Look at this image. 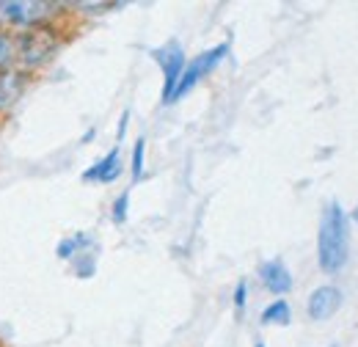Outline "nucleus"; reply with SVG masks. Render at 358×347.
Listing matches in <instances>:
<instances>
[{
  "label": "nucleus",
  "mask_w": 358,
  "mask_h": 347,
  "mask_svg": "<svg viewBox=\"0 0 358 347\" xmlns=\"http://www.w3.org/2000/svg\"><path fill=\"white\" fill-rule=\"evenodd\" d=\"M350 257V226L348 213L339 201H331L322 213L320 232H317V262L325 273H339Z\"/></svg>",
  "instance_id": "1"
},
{
  "label": "nucleus",
  "mask_w": 358,
  "mask_h": 347,
  "mask_svg": "<svg viewBox=\"0 0 358 347\" xmlns=\"http://www.w3.org/2000/svg\"><path fill=\"white\" fill-rule=\"evenodd\" d=\"M58 14L55 3L42 0H0V25H14V28H39L50 22Z\"/></svg>",
  "instance_id": "2"
},
{
  "label": "nucleus",
  "mask_w": 358,
  "mask_h": 347,
  "mask_svg": "<svg viewBox=\"0 0 358 347\" xmlns=\"http://www.w3.org/2000/svg\"><path fill=\"white\" fill-rule=\"evenodd\" d=\"M152 58L163 69V102H171L174 99V91L179 86V78H182V72L187 66L185 52H182V44L166 42L163 47H155L152 50Z\"/></svg>",
  "instance_id": "3"
},
{
  "label": "nucleus",
  "mask_w": 358,
  "mask_h": 347,
  "mask_svg": "<svg viewBox=\"0 0 358 347\" xmlns=\"http://www.w3.org/2000/svg\"><path fill=\"white\" fill-rule=\"evenodd\" d=\"M226 55H229V44H218V47L204 50L201 55H196V58L185 66V72H182V78H179V86H177V91H174V99H171V102H177L179 97H185L190 88H196V83H201V80L224 61Z\"/></svg>",
  "instance_id": "4"
},
{
  "label": "nucleus",
  "mask_w": 358,
  "mask_h": 347,
  "mask_svg": "<svg viewBox=\"0 0 358 347\" xmlns=\"http://www.w3.org/2000/svg\"><path fill=\"white\" fill-rule=\"evenodd\" d=\"M339 306H342V292L336 287L325 284V287H317L312 295H309L306 309H309V317H312L314 323H322V320L334 317L339 311Z\"/></svg>",
  "instance_id": "5"
},
{
  "label": "nucleus",
  "mask_w": 358,
  "mask_h": 347,
  "mask_svg": "<svg viewBox=\"0 0 358 347\" xmlns=\"http://www.w3.org/2000/svg\"><path fill=\"white\" fill-rule=\"evenodd\" d=\"M122 176V149L113 146L102 160H96L91 169L83 171V182H99V185H110Z\"/></svg>",
  "instance_id": "6"
},
{
  "label": "nucleus",
  "mask_w": 358,
  "mask_h": 347,
  "mask_svg": "<svg viewBox=\"0 0 358 347\" xmlns=\"http://www.w3.org/2000/svg\"><path fill=\"white\" fill-rule=\"evenodd\" d=\"M259 278L265 284V290L273 295H287L292 290V273L281 260H268L259 267Z\"/></svg>",
  "instance_id": "7"
},
{
  "label": "nucleus",
  "mask_w": 358,
  "mask_h": 347,
  "mask_svg": "<svg viewBox=\"0 0 358 347\" xmlns=\"http://www.w3.org/2000/svg\"><path fill=\"white\" fill-rule=\"evenodd\" d=\"M83 248H94V240H91L86 232H78V234H72V237L61 240L55 254H58L61 260H75V257H80V254H83Z\"/></svg>",
  "instance_id": "8"
},
{
  "label": "nucleus",
  "mask_w": 358,
  "mask_h": 347,
  "mask_svg": "<svg viewBox=\"0 0 358 347\" xmlns=\"http://www.w3.org/2000/svg\"><path fill=\"white\" fill-rule=\"evenodd\" d=\"M292 320V309L287 301H273V304L262 311V323L265 325H289Z\"/></svg>",
  "instance_id": "9"
},
{
  "label": "nucleus",
  "mask_w": 358,
  "mask_h": 347,
  "mask_svg": "<svg viewBox=\"0 0 358 347\" xmlns=\"http://www.w3.org/2000/svg\"><path fill=\"white\" fill-rule=\"evenodd\" d=\"M17 58H20L17 55V39H11L8 34L0 31V72L3 69H11Z\"/></svg>",
  "instance_id": "10"
},
{
  "label": "nucleus",
  "mask_w": 358,
  "mask_h": 347,
  "mask_svg": "<svg viewBox=\"0 0 358 347\" xmlns=\"http://www.w3.org/2000/svg\"><path fill=\"white\" fill-rule=\"evenodd\" d=\"M20 94V78H8V75H0V111L8 108Z\"/></svg>",
  "instance_id": "11"
},
{
  "label": "nucleus",
  "mask_w": 358,
  "mask_h": 347,
  "mask_svg": "<svg viewBox=\"0 0 358 347\" xmlns=\"http://www.w3.org/2000/svg\"><path fill=\"white\" fill-rule=\"evenodd\" d=\"M143 152H146V141L143 138H138L135 141V146H133V179L138 182L141 176H143Z\"/></svg>",
  "instance_id": "12"
},
{
  "label": "nucleus",
  "mask_w": 358,
  "mask_h": 347,
  "mask_svg": "<svg viewBox=\"0 0 358 347\" xmlns=\"http://www.w3.org/2000/svg\"><path fill=\"white\" fill-rule=\"evenodd\" d=\"M127 210H130V190H124V193L113 201V220H116V223H124V220H127Z\"/></svg>",
  "instance_id": "13"
},
{
  "label": "nucleus",
  "mask_w": 358,
  "mask_h": 347,
  "mask_svg": "<svg viewBox=\"0 0 358 347\" xmlns=\"http://www.w3.org/2000/svg\"><path fill=\"white\" fill-rule=\"evenodd\" d=\"M245 304H248V284H245V281H240V284L234 287V309H237V311H243Z\"/></svg>",
  "instance_id": "14"
},
{
  "label": "nucleus",
  "mask_w": 358,
  "mask_h": 347,
  "mask_svg": "<svg viewBox=\"0 0 358 347\" xmlns=\"http://www.w3.org/2000/svg\"><path fill=\"white\" fill-rule=\"evenodd\" d=\"M127 122H130V111H124L122 113V122H119V130H116V138L122 141L124 138V132H127Z\"/></svg>",
  "instance_id": "15"
},
{
  "label": "nucleus",
  "mask_w": 358,
  "mask_h": 347,
  "mask_svg": "<svg viewBox=\"0 0 358 347\" xmlns=\"http://www.w3.org/2000/svg\"><path fill=\"white\" fill-rule=\"evenodd\" d=\"M353 220H356V223H358V207H356V210H353Z\"/></svg>",
  "instance_id": "16"
},
{
  "label": "nucleus",
  "mask_w": 358,
  "mask_h": 347,
  "mask_svg": "<svg viewBox=\"0 0 358 347\" xmlns=\"http://www.w3.org/2000/svg\"><path fill=\"white\" fill-rule=\"evenodd\" d=\"M257 347H265V345H262V342H259V345H257Z\"/></svg>",
  "instance_id": "17"
}]
</instances>
